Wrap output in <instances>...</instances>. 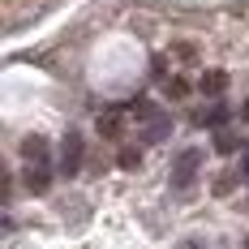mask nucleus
Segmentation results:
<instances>
[{
  "label": "nucleus",
  "mask_w": 249,
  "mask_h": 249,
  "mask_svg": "<svg viewBox=\"0 0 249 249\" xmlns=\"http://www.w3.org/2000/svg\"><path fill=\"white\" fill-rule=\"evenodd\" d=\"M133 116L142 121V138H146V142H163V138L172 133L168 112H159L155 103H142V99H138V103H133Z\"/></svg>",
  "instance_id": "obj_1"
},
{
  "label": "nucleus",
  "mask_w": 249,
  "mask_h": 249,
  "mask_svg": "<svg viewBox=\"0 0 249 249\" xmlns=\"http://www.w3.org/2000/svg\"><path fill=\"white\" fill-rule=\"evenodd\" d=\"M198 168H202V150H198V146L180 150V155H176V163H172V189H189V185H194V176H198Z\"/></svg>",
  "instance_id": "obj_2"
},
{
  "label": "nucleus",
  "mask_w": 249,
  "mask_h": 249,
  "mask_svg": "<svg viewBox=\"0 0 249 249\" xmlns=\"http://www.w3.org/2000/svg\"><path fill=\"white\" fill-rule=\"evenodd\" d=\"M82 150H86L82 133L69 129V133H65V142H60V172H65V176H77V168H82Z\"/></svg>",
  "instance_id": "obj_3"
},
{
  "label": "nucleus",
  "mask_w": 249,
  "mask_h": 249,
  "mask_svg": "<svg viewBox=\"0 0 249 249\" xmlns=\"http://www.w3.org/2000/svg\"><path fill=\"white\" fill-rule=\"evenodd\" d=\"M22 159H26V168H48V159H52V146H48V138L30 133V138L22 142Z\"/></svg>",
  "instance_id": "obj_4"
},
{
  "label": "nucleus",
  "mask_w": 249,
  "mask_h": 249,
  "mask_svg": "<svg viewBox=\"0 0 249 249\" xmlns=\"http://www.w3.org/2000/svg\"><path fill=\"white\" fill-rule=\"evenodd\" d=\"M198 90H202V95H211V99H219V95L228 90V73H219V69H211V73H202Z\"/></svg>",
  "instance_id": "obj_5"
},
{
  "label": "nucleus",
  "mask_w": 249,
  "mask_h": 249,
  "mask_svg": "<svg viewBox=\"0 0 249 249\" xmlns=\"http://www.w3.org/2000/svg\"><path fill=\"white\" fill-rule=\"evenodd\" d=\"M228 103H211L206 112H198V124H211V129H219V124H228Z\"/></svg>",
  "instance_id": "obj_6"
},
{
  "label": "nucleus",
  "mask_w": 249,
  "mask_h": 249,
  "mask_svg": "<svg viewBox=\"0 0 249 249\" xmlns=\"http://www.w3.org/2000/svg\"><path fill=\"white\" fill-rule=\"evenodd\" d=\"M26 185H30L35 194H43V189L52 185V172L48 168H26Z\"/></svg>",
  "instance_id": "obj_7"
},
{
  "label": "nucleus",
  "mask_w": 249,
  "mask_h": 249,
  "mask_svg": "<svg viewBox=\"0 0 249 249\" xmlns=\"http://www.w3.org/2000/svg\"><path fill=\"white\" fill-rule=\"evenodd\" d=\"M215 150H219V155H232V150H236V133L219 129V133H215Z\"/></svg>",
  "instance_id": "obj_8"
},
{
  "label": "nucleus",
  "mask_w": 249,
  "mask_h": 249,
  "mask_svg": "<svg viewBox=\"0 0 249 249\" xmlns=\"http://www.w3.org/2000/svg\"><path fill=\"white\" fill-rule=\"evenodd\" d=\"M116 163H121V168H129V172H133V168H138V163H142V150H138V146H124V150H121V159H116Z\"/></svg>",
  "instance_id": "obj_9"
},
{
  "label": "nucleus",
  "mask_w": 249,
  "mask_h": 249,
  "mask_svg": "<svg viewBox=\"0 0 249 249\" xmlns=\"http://www.w3.org/2000/svg\"><path fill=\"white\" fill-rule=\"evenodd\" d=\"M99 133H107V138H116V133H121V116H116V112H107V116H99Z\"/></svg>",
  "instance_id": "obj_10"
},
{
  "label": "nucleus",
  "mask_w": 249,
  "mask_h": 249,
  "mask_svg": "<svg viewBox=\"0 0 249 249\" xmlns=\"http://www.w3.org/2000/svg\"><path fill=\"white\" fill-rule=\"evenodd\" d=\"M163 90H168L172 99H185V95H189V82H185V77H168V86H163Z\"/></svg>",
  "instance_id": "obj_11"
},
{
  "label": "nucleus",
  "mask_w": 249,
  "mask_h": 249,
  "mask_svg": "<svg viewBox=\"0 0 249 249\" xmlns=\"http://www.w3.org/2000/svg\"><path fill=\"white\" fill-rule=\"evenodd\" d=\"M236 176H241V180L249 185V142L241 146V163H236Z\"/></svg>",
  "instance_id": "obj_12"
},
{
  "label": "nucleus",
  "mask_w": 249,
  "mask_h": 249,
  "mask_svg": "<svg viewBox=\"0 0 249 249\" xmlns=\"http://www.w3.org/2000/svg\"><path fill=\"white\" fill-rule=\"evenodd\" d=\"M236 180H241V176H236V172H224V176H219V180H215V194H228V189H232Z\"/></svg>",
  "instance_id": "obj_13"
},
{
  "label": "nucleus",
  "mask_w": 249,
  "mask_h": 249,
  "mask_svg": "<svg viewBox=\"0 0 249 249\" xmlns=\"http://www.w3.org/2000/svg\"><path fill=\"white\" fill-rule=\"evenodd\" d=\"M241 121H249V103H245V107H241Z\"/></svg>",
  "instance_id": "obj_14"
},
{
  "label": "nucleus",
  "mask_w": 249,
  "mask_h": 249,
  "mask_svg": "<svg viewBox=\"0 0 249 249\" xmlns=\"http://www.w3.org/2000/svg\"><path fill=\"white\" fill-rule=\"evenodd\" d=\"M189 249H202V245H198V241H194V245H189Z\"/></svg>",
  "instance_id": "obj_15"
}]
</instances>
